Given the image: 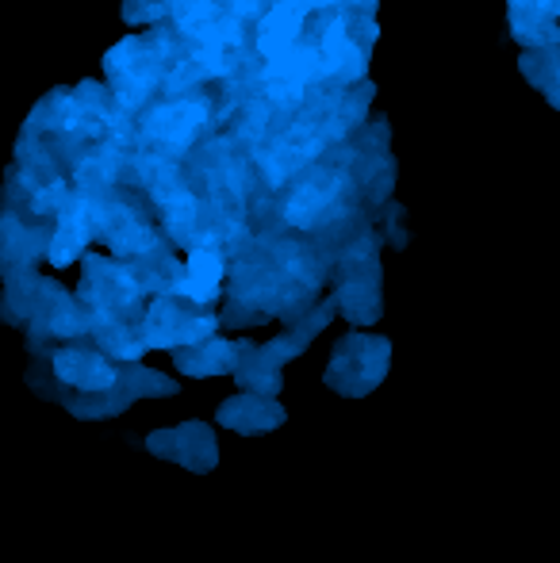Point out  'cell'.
<instances>
[{
    "instance_id": "cell-1",
    "label": "cell",
    "mask_w": 560,
    "mask_h": 563,
    "mask_svg": "<svg viewBox=\"0 0 560 563\" xmlns=\"http://www.w3.org/2000/svg\"><path fill=\"white\" fill-rule=\"evenodd\" d=\"M54 376L77 391H116L120 387V368L105 353L89 349H58L54 353Z\"/></svg>"
},
{
    "instance_id": "cell-2",
    "label": "cell",
    "mask_w": 560,
    "mask_h": 563,
    "mask_svg": "<svg viewBox=\"0 0 560 563\" xmlns=\"http://www.w3.org/2000/svg\"><path fill=\"white\" fill-rule=\"evenodd\" d=\"M146 449L157 452V456L180 460V464L193 467V472H211V467H216V438H211V430L200 422L154 433V438L146 441Z\"/></svg>"
},
{
    "instance_id": "cell-3",
    "label": "cell",
    "mask_w": 560,
    "mask_h": 563,
    "mask_svg": "<svg viewBox=\"0 0 560 563\" xmlns=\"http://www.w3.org/2000/svg\"><path fill=\"white\" fill-rule=\"evenodd\" d=\"M204 119H208V112H204V104H196V100L162 104L146 115V139L162 142V146H169V150H185L188 142H193V134L204 126Z\"/></svg>"
},
{
    "instance_id": "cell-4",
    "label": "cell",
    "mask_w": 560,
    "mask_h": 563,
    "mask_svg": "<svg viewBox=\"0 0 560 563\" xmlns=\"http://www.w3.org/2000/svg\"><path fill=\"white\" fill-rule=\"evenodd\" d=\"M223 253L216 245H196L188 253V265H185V276H177L173 291L193 303H211L219 296V284H223Z\"/></svg>"
},
{
    "instance_id": "cell-5",
    "label": "cell",
    "mask_w": 560,
    "mask_h": 563,
    "mask_svg": "<svg viewBox=\"0 0 560 563\" xmlns=\"http://www.w3.org/2000/svg\"><path fill=\"white\" fill-rule=\"evenodd\" d=\"M219 422H223L227 430H239V433H270L284 422V410L273 402V395L246 391V395H239V399L219 407Z\"/></svg>"
},
{
    "instance_id": "cell-6",
    "label": "cell",
    "mask_w": 560,
    "mask_h": 563,
    "mask_svg": "<svg viewBox=\"0 0 560 563\" xmlns=\"http://www.w3.org/2000/svg\"><path fill=\"white\" fill-rule=\"evenodd\" d=\"M510 12V35L526 46V51H546L560 43V20L538 0H507Z\"/></svg>"
},
{
    "instance_id": "cell-7",
    "label": "cell",
    "mask_w": 560,
    "mask_h": 563,
    "mask_svg": "<svg viewBox=\"0 0 560 563\" xmlns=\"http://www.w3.org/2000/svg\"><path fill=\"white\" fill-rule=\"evenodd\" d=\"M173 361L188 376H223V372L239 368V349L231 341L208 338V341H196V345H185V353H177Z\"/></svg>"
},
{
    "instance_id": "cell-8",
    "label": "cell",
    "mask_w": 560,
    "mask_h": 563,
    "mask_svg": "<svg viewBox=\"0 0 560 563\" xmlns=\"http://www.w3.org/2000/svg\"><path fill=\"white\" fill-rule=\"evenodd\" d=\"M85 245H89V219H85L81 208H74L58 219V230H54L51 245H46V257H51V265L62 268V265H69Z\"/></svg>"
},
{
    "instance_id": "cell-9",
    "label": "cell",
    "mask_w": 560,
    "mask_h": 563,
    "mask_svg": "<svg viewBox=\"0 0 560 563\" xmlns=\"http://www.w3.org/2000/svg\"><path fill=\"white\" fill-rule=\"evenodd\" d=\"M523 74H526V81L546 92L549 104L560 108V43L546 46V51H526Z\"/></svg>"
},
{
    "instance_id": "cell-10",
    "label": "cell",
    "mask_w": 560,
    "mask_h": 563,
    "mask_svg": "<svg viewBox=\"0 0 560 563\" xmlns=\"http://www.w3.org/2000/svg\"><path fill=\"white\" fill-rule=\"evenodd\" d=\"M128 384H139V387H131V395H173V391H177V387H173L165 376H157V372L139 368V364L128 372Z\"/></svg>"
},
{
    "instance_id": "cell-11",
    "label": "cell",
    "mask_w": 560,
    "mask_h": 563,
    "mask_svg": "<svg viewBox=\"0 0 560 563\" xmlns=\"http://www.w3.org/2000/svg\"><path fill=\"white\" fill-rule=\"evenodd\" d=\"M538 4H541V8H549V12H553L557 20H560V0H538Z\"/></svg>"
}]
</instances>
